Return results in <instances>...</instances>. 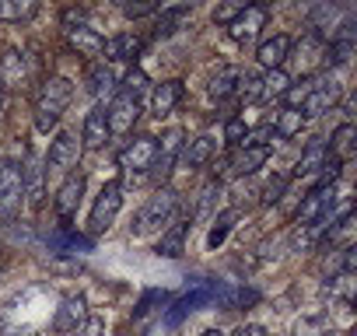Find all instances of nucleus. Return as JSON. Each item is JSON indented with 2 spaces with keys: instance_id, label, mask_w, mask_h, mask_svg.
Instances as JSON below:
<instances>
[{
  "instance_id": "nucleus-34",
  "label": "nucleus",
  "mask_w": 357,
  "mask_h": 336,
  "mask_svg": "<svg viewBox=\"0 0 357 336\" xmlns=\"http://www.w3.org/2000/svg\"><path fill=\"white\" fill-rule=\"evenodd\" d=\"M235 221H238V211H235V207H228V211H221V214L214 217V228H211V235H207V242H211V249H218V245H225V238L231 235V228H235Z\"/></svg>"
},
{
  "instance_id": "nucleus-28",
  "label": "nucleus",
  "mask_w": 357,
  "mask_h": 336,
  "mask_svg": "<svg viewBox=\"0 0 357 336\" xmlns=\"http://www.w3.org/2000/svg\"><path fill=\"white\" fill-rule=\"evenodd\" d=\"M238 77H242V70H238V67H221V70L211 77V88H207V95H211L214 102H225L228 95H235V88H238Z\"/></svg>"
},
{
  "instance_id": "nucleus-39",
  "label": "nucleus",
  "mask_w": 357,
  "mask_h": 336,
  "mask_svg": "<svg viewBox=\"0 0 357 336\" xmlns=\"http://www.w3.org/2000/svg\"><path fill=\"white\" fill-rule=\"evenodd\" d=\"M249 140V126H245V119L242 116H231L228 123H225V144L235 151V147H242Z\"/></svg>"
},
{
  "instance_id": "nucleus-45",
  "label": "nucleus",
  "mask_w": 357,
  "mask_h": 336,
  "mask_svg": "<svg viewBox=\"0 0 357 336\" xmlns=\"http://www.w3.org/2000/svg\"><path fill=\"white\" fill-rule=\"evenodd\" d=\"M77 336H102V319L88 315V319H84V326L77 329Z\"/></svg>"
},
{
  "instance_id": "nucleus-38",
  "label": "nucleus",
  "mask_w": 357,
  "mask_h": 336,
  "mask_svg": "<svg viewBox=\"0 0 357 336\" xmlns=\"http://www.w3.org/2000/svg\"><path fill=\"white\" fill-rule=\"evenodd\" d=\"M119 11H123L130 22H137V18L158 15V11H161V4H158V0H123V4H119Z\"/></svg>"
},
{
  "instance_id": "nucleus-14",
  "label": "nucleus",
  "mask_w": 357,
  "mask_h": 336,
  "mask_svg": "<svg viewBox=\"0 0 357 336\" xmlns=\"http://www.w3.org/2000/svg\"><path fill=\"white\" fill-rule=\"evenodd\" d=\"M84 319H88V298L84 294H67L56 305L50 326H53V333H77L84 326Z\"/></svg>"
},
{
  "instance_id": "nucleus-24",
  "label": "nucleus",
  "mask_w": 357,
  "mask_h": 336,
  "mask_svg": "<svg viewBox=\"0 0 357 336\" xmlns=\"http://www.w3.org/2000/svg\"><path fill=\"white\" fill-rule=\"evenodd\" d=\"M190 228H193V224H190V217H186V221H175V224H168V228L161 231V238H158L154 252H158V256H165V259L183 256V245H186V231H190Z\"/></svg>"
},
{
  "instance_id": "nucleus-44",
  "label": "nucleus",
  "mask_w": 357,
  "mask_h": 336,
  "mask_svg": "<svg viewBox=\"0 0 357 336\" xmlns=\"http://www.w3.org/2000/svg\"><path fill=\"white\" fill-rule=\"evenodd\" d=\"M161 301H168V294H165V291H158V287H154V291H144V298H140V305H137V319H140V315H147V312H151V305H161Z\"/></svg>"
},
{
  "instance_id": "nucleus-7",
  "label": "nucleus",
  "mask_w": 357,
  "mask_h": 336,
  "mask_svg": "<svg viewBox=\"0 0 357 336\" xmlns=\"http://www.w3.org/2000/svg\"><path fill=\"white\" fill-rule=\"evenodd\" d=\"M340 95H343V84L336 77H315V84H312V91H308V98L301 102L298 112L305 119H319V116H326V112L336 109Z\"/></svg>"
},
{
  "instance_id": "nucleus-40",
  "label": "nucleus",
  "mask_w": 357,
  "mask_h": 336,
  "mask_svg": "<svg viewBox=\"0 0 357 336\" xmlns=\"http://www.w3.org/2000/svg\"><path fill=\"white\" fill-rule=\"evenodd\" d=\"M312 84H315V77H301L298 84H291V88L284 91V102H287V109H301V102L308 98Z\"/></svg>"
},
{
  "instance_id": "nucleus-8",
  "label": "nucleus",
  "mask_w": 357,
  "mask_h": 336,
  "mask_svg": "<svg viewBox=\"0 0 357 336\" xmlns=\"http://www.w3.org/2000/svg\"><path fill=\"white\" fill-rule=\"evenodd\" d=\"M336 204V186H312L305 193V200L298 204L294 211V224L298 228H308V224H319Z\"/></svg>"
},
{
  "instance_id": "nucleus-25",
  "label": "nucleus",
  "mask_w": 357,
  "mask_h": 336,
  "mask_svg": "<svg viewBox=\"0 0 357 336\" xmlns=\"http://www.w3.org/2000/svg\"><path fill=\"white\" fill-rule=\"evenodd\" d=\"M29 77V63H25V53L18 49H8L0 56V88H15Z\"/></svg>"
},
{
  "instance_id": "nucleus-19",
  "label": "nucleus",
  "mask_w": 357,
  "mask_h": 336,
  "mask_svg": "<svg viewBox=\"0 0 357 336\" xmlns=\"http://www.w3.org/2000/svg\"><path fill=\"white\" fill-rule=\"evenodd\" d=\"M140 53H144V39L133 32H119V36L105 39V49H102V56H109L116 63H137Z\"/></svg>"
},
{
  "instance_id": "nucleus-15",
  "label": "nucleus",
  "mask_w": 357,
  "mask_h": 336,
  "mask_svg": "<svg viewBox=\"0 0 357 336\" xmlns=\"http://www.w3.org/2000/svg\"><path fill=\"white\" fill-rule=\"evenodd\" d=\"M84 186H88L84 172H70V176L63 179V186L56 190L53 207H56V214H60L63 221H70V217L77 214V207H81V200H84Z\"/></svg>"
},
{
  "instance_id": "nucleus-18",
  "label": "nucleus",
  "mask_w": 357,
  "mask_h": 336,
  "mask_svg": "<svg viewBox=\"0 0 357 336\" xmlns=\"http://www.w3.org/2000/svg\"><path fill=\"white\" fill-rule=\"evenodd\" d=\"M291 46H294V39H291V36H284V32H277V36L263 39V43H259V49H256L259 67H263V70H280V67H284V60L291 56Z\"/></svg>"
},
{
  "instance_id": "nucleus-21",
  "label": "nucleus",
  "mask_w": 357,
  "mask_h": 336,
  "mask_svg": "<svg viewBox=\"0 0 357 336\" xmlns=\"http://www.w3.org/2000/svg\"><path fill=\"white\" fill-rule=\"evenodd\" d=\"M67 43L77 49V56H84V60H98L102 56V49H105V39L95 32V29H88V25H67Z\"/></svg>"
},
{
  "instance_id": "nucleus-4",
  "label": "nucleus",
  "mask_w": 357,
  "mask_h": 336,
  "mask_svg": "<svg viewBox=\"0 0 357 336\" xmlns=\"http://www.w3.org/2000/svg\"><path fill=\"white\" fill-rule=\"evenodd\" d=\"M81 154H84V147H81L77 133H56L53 144H50V154L43 161L46 176H70L74 168L81 165Z\"/></svg>"
},
{
  "instance_id": "nucleus-47",
  "label": "nucleus",
  "mask_w": 357,
  "mask_h": 336,
  "mask_svg": "<svg viewBox=\"0 0 357 336\" xmlns=\"http://www.w3.org/2000/svg\"><path fill=\"white\" fill-rule=\"evenodd\" d=\"M204 336H228V333H225V329H207Z\"/></svg>"
},
{
  "instance_id": "nucleus-13",
  "label": "nucleus",
  "mask_w": 357,
  "mask_h": 336,
  "mask_svg": "<svg viewBox=\"0 0 357 336\" xmlns=\"http://www.w3.org/2000/svg\"><path fill=\"white\" fill-rule=\"evenodd\" d=\"M266 18H270V8H266V4H242V11H238L235 22L228 25V36H231L235 43L249 46V43L259 36V29H266Z\"/></svg>"
},
{
  "instance_id": "nucleus-2",
  "label": "nucleus",
  "mask_w": 357,
  "mask_h": 336,
  "mask_svg": "<svg viewBox=\"0 0 357 336\" xmlns=\"http://www.w3.org/2000/svg\"><path fill=\"white\" fill-rule=\"evenodd\" d=\"M175 207H178V193H175L172 186H158V193L147 197V204L137 211V217H133V224H130V235L147 238V235L161 231L165 224H172Z\"/></svg>"
},
{
  "instance_id": "nucleus-46",
  "label": "nucleus",
  "mask_w": 357,
  "mask_h": 336,
  "mask_svg": "<svg viewBox=\"0 0 357 336\" xmlns=\"http://www.w3.org/2000/svg\"><path fill=\"white\" fill-rule=\"evenodd\" d=\"M235 336H270V333H266V326H259V322H249V326H242Z\"/></svg>"
},
{
  "instance_id": "nucleus-41",
  "label": "nucleus",
  "mask_w": 357,
  "mask_h": 336,
  "mask_svg": "<svg viewBox=\"0 0 357 336\" xmlns=\"http://www.w3.org/2000/svg\"><path fill=\"white\" fill-rule=\"evenodd\" d=\"M119 88H123V91H130L133 98H140V95H144V91L151 88V81H147V74H144L140 67H133V70H130V74L123 77V84H119Z\"/></svg>"
},
{
  "instance_id": "nucleus-1",
  "label": "nucleus",
  "mask_w": 357,
  "mask_h": 336,
  "mask_svg": "<svg viewBox=\"0 0 357 336\" xmlns=\"http://www.w3.org/2000/svg\"><path fill=\"white\" fill-rule=\"evenodd\" d=\"M70 98H74V84H70L67 77H60V74L46 77V81L39 84V91H36V102H32L36 130H39V133L56 130V123L63 119V112H67Z\"/></svg>"
},
{
  "instance_id": "nucleus-9",
  "label": "nucleus",
  "mask_w": 357,
  "mask_h": 336,
  "mask_svg": "<svg viewBox=\"0 0 357 336\" xmlns=\"http://www.w3.org/2000/svg\"><path fill=\"white\" fill-rule=\"evenodd\" d=\"M119 211H123V186L119 183H105L102 193H98V200H95V207H91V221H88L91 224V235L109 231L116 224Z\"/></svg>"
},
{
  "instance_id": "nucleus-32",
  "label": "nucleus",
  "mask_w": 357,
  "mask_h": 336,
  "mask_svg": "<svg viewBox=\"0 0 357 336\" xmlns=\"http://www.w3.org/2000/svg\"><path fill=\"white\" fill-rule=\"evenodd\" d=\"M36 11V0H0V22H29Z\"/></svg>"
},
{
  "instance_id": "nucleus-35",
  "label": "nucleus",
  "mask_w": 357,
  "mask_h": 336,
  "mask_svg": "<svg viewBox=\"0 0 357 336\" xmlns=\"http://www.w3.org/2000/svg\"><path fill=\"white\" fill-rule=\"evenodd\" d=\"M322 291H326L329 298H336V301H350V298H354V273H333Z\"/></svg>"
},
{
  "instance_id": "nucleus-42",
  "label": "nucleus",
  "mask_w": 357,
  "mask_h": 336,
  "mask_svg": "<svg viewBox=\"0 0 357 336\" xmlns=\"http://www.w3.org/2000/svg\"><path fill=\"white\" fill-rule=\"evenodd\" d=\"M221 193V183L214 179V183H207L204 190H200V200H197V217H207L211 214V207H214V197Z\"/></svg>"
},
{
  "instance_id": "nucleus-26",
  "label": "nucleus",
  "mask_w": 357,
  "mask_h": 336,
  "mask_svg": "<svg viewBox=\"0 0 357 336\" xmlns=\"http://www.w3.org/2000/svg\"><path fill=\"white\" fill-rule=\"evenodd\" d=\"M218 151V140L214 137H197V140H186L183 144V154H178V161H186L190 168H204Z\"/></svg>"
},
{
  "instance_id": "nucleus-43",
  "label": "nucleus",
  "mask_w": 357,
  "mask_h": 336,
  "mask_svg": "<svg viewBox=\"0 0 357 336\" xmlns=\"http://www.w3.org/2000/svg\"><path fill=\"white\" fill-rule=\"evenodd\" d=\"M287 186H291V176H273V179L266 183V190H263V204H277Z\"/></svg>"
},
{
  "instance_id": "nucleus-31",
  "label": "nucleus",
  "mask_w": 357,
  "mask_h": 336,
  "mask_svg": "<svg viewBox=\"0 0 357 336\" xmlns=\"http://www.w3.org/2000/svg\"><path fill=\"white\" fill-rule=\"evenodd\" d=\"M301 126H305V116L298 112V109H280L277 112V119H273V133L280 137V140H291V137H298L301 133Z\"/></svg>"
},
{
  "instance_id": "nucleus-29",
  "label": "nucleus",
  "mask_w": 357,
  "mask_h": 336,
  "mask_svg": "<svg viewBox=\"0 0 357 336\" xmlns=\"http://www.w3.org/2000/svg\"><path fill=\"white\" fill-rule=\"evenodd\" d=\"M88 91H91L95 98H105V95H112V91H116V74H112V67H105V63H95V67L88 70Z\"/></svg>"
},
{
  "instance_id": "nucleus-33",
  "label": "nucleus",
  "mask_w": 357,
  "mask_h": 336,
  "mask_svg": "<svg viewBox=\"0 0 357 336\" xmlns=\"http://www.w3.org/2000/svg\"><path fill=\"white\" fill-rule=\"evenodd\" d=\"M326 147H329L333 158L347 161V154H350V147H354V123H340V126L333 130V137L326 140Z\"/></svg>"
},
{
  "instance_id": "nucleus-3",
  "label": "nucleus",
  "mask_w": 357,
  "mask_h": 336,
  "mask_svg": "<svg viewBox=\"0 0 357 336\" xmlns=\"http://www.w3.org/2000/svg\"><path fill=\"white\" fill-rule=\"evenodd\" d=\"M25 207L22 161H0V221H15Z\"/></svg>"
},
{
  "instance_id": "nucleus-27",
  "label": "nucleus",
  "mask_w": 357,
  "mask_h": 336,
  "mask_svg": "<svg viewBox=\"0 0 357 336\" xmlns=\"http://www.w3.org/2000/svg\"><path fill=\"white\" fill-rule=\"evenodd\" d=\"M50 249L53 252H91V238L70 231L67 224H60L53 235H50Z\"/></svg>"
},
{
  "instance_id": "nucleus-48",
  "label": "nucleus",
  "mask_w": 357,
  "mask_h": 336,
  "mask_svg": "<svg viewBox=\"0 0 357 336\" xmlns=\"http://www.w3.org/2000/svg\"><path fill=\"white\" fill-rule=\"evenodd\" d=\"M0 109H4V88H0Z\"/></svg>"
},
{
  "instance_id": "nucleus-37",
  "label": "nucleus",
  "mask_w": 357,
  "mask_h": 336,
  "mask_svg": "<svg viewBox=\"0 0 357 336\" xmlns=\"http://www.w3.org/2000/svg\"><path fill=\"white\" fill-rule=\"evenodd\" d=\"M235 95L242 102H263V74H242Z\"/></svg>"
},
{
  "instance_id": "nucleus-17",
  "label": "nucleus",
  "mask_w": 357,
  "mask_h": 336,
  "mask_svg": "<svg viewBox=\"0 0 357 336\" xmlns=\"http://www.w3.org/2000/svg\"><path fill=\"white\" fill-rule=\"evenodd\" d=\"M22 183H25V200L32 207H43V197H46V165L39 154H29L25 165H22Z\"/></svg>"
},
{
  "instance_id": "nucleus-23",
  "label": "nucleus",
  "mask_w": 357,
  "mask_h": 336,
  "mask_svg": "<svg viewBox=\"0 0 357 336\" xmlns=\"http://www.w3.org/2000/svg\"><path fill=\"white\" fill-rule=\"evenodd\" d=\"M326 158H329V147H326V140H322V137H319V140H308V147L301 151V158H298V165H294L291 179L319 176V168L326 165Z\"/></svg>"
},
{
  "instance_id": "nucleus-11",
  "label": "nucleus",
  "mask_w": 357,
  "mask_h": 336,
  "mask_svg": "<svg viewBox=\"0 0 357 336\" xmlns=\"http://www.w3.org/2000/svg\"><path fill=\"white\" fill-rule=\"evenodd\" d=\"M154 151H158V137H133L119 151V168L130 176H147L154 165Z\"/></svg>"
},
{
  "instance_id": "nucleus-10",
  "label": "nucleus",
  "mask_w": 357,
  "mask_h": 336,
  "mask_svg": "<svg viewBox=\"0 0 357 336\" xmlns=\"http://www.w3.org/2000/svg\"><path fill=\"white\" fill-rule=\"evenodd\" d=\"M270 154H273V147H270L266 140H245L242 147L231 151V158H228V172L238 176V179H245V176L259 172V168L270 161Z\"/></svg>"
},
{
  "instance_id": "nucleus-22",
  "label": "nucleus",
  "mask_w": 357,
  "mask_h": 336,
  "mask_svg": "<svg viewBox=\"0 0 357 336\" xmlns=\"http://www.w3.org/2000/svg\"><path fill=\"white\" fill-rule=\"evenodd\" d=\"M178 102H183V81H161V84L151 88V112L158 119L172 116Z\"/></svg>"
},
{
  "instance_id": "nucleus-36",
  "label": "nucleus",
  "mask_w": 357,
  "mask_h": 336,
  "mask_svg": "<svg viewBox=\"0 0 357 336\" xmlns=\"http://www.w3.org/2000/svg\"><path fill=\"white\" fill-rule=\"evenodd\" d=\"M291 88V77L284 74V67L280 70H266L263 74V98H284V91Z\"/></svg>"
},
{
  "instance_id": "nucleus-12",
  "label": "nucleus",
  "mask_w": 357,
  "mask_h": 336,
  "mask_svg": "<svg viewBox=\"0 0 357 336\" xmlns=\"http://www.w3.org/2000/svg\"><path fill=\"white\" fill-rule=\"evenodd\" d=\"M105 119H109V133H130L133 123L140 119V98H133L130 91L116 88L109 105H105Z\"/></svg>"
},
{
  "instance_id": "nucleus-30",
  "label": "nucleus",
  "mask_w": 357,
  "mask_h": 336,
  "mask_svg": "<svg viewBox=\"0 0 357 336\" xmlns=\"http://www.w3.org/2000/svg\"><path fill=\"white\" fill-rule=\"evenodd\" d=\"M190 11H193V8H186V4L161 8V15H158V29H154V39H168V36L178 29V22H183V18H190Z\"/></svg>"
},
{
  "instance_id": "nucleus-16",
  "label": "nucleus",
  "mask_w": 357,
  "mask_h": 336,
  "mask_svg": "<svg viewBox=\"0 0 357 336\" xmlns=\"http://www.w3.org/2000/svg\"><path fill=\"white\" fill-rule=\"evenodd\" d=\"M109 140H112V133H109L105 105H95V109L84 116V126H81V147H84V151H102Z\"/></svg>"
},
{
  "instance_id": "nucleus-6",
  "label": "nucleus",
  "mask_w": 357,
  "mask_h": 336,
  "mask_svg": "<svg viewBox=\"0 0 357 336\" xmlns=\"http://www.w3.org/2000/svg\"><path fill=\"white\" fill-rule=\"evenodd\" d=\"M214 294H218V280H193V287L183 298H175L172 308L165 312V326H178L186 315H193L197 308L214 305Z\"/></svg>"
},
{
  "instance_id": "nucleus-5",
  "label": "nucleus",
  "mask_w": 357,
  "mask_h": 336,
  "mask_svg": "<svg viewBox=\"0 0 357 336\" xmlns=\"http://www.w3.org/2000/svg\"><path fill=\"white\" fill-rule=\"evenodd\" d=\"M183 144H186V133L178 130V126H172V130H165L161 137H158V151H154V165H151V179L161 186L172 172H175V165H178V154H183Z\"/></svg>"
},
{
  "instance_id": "nucleus-20",
  "label": "nucleus",
  "mask_w": 357,
  "mask_h": 336,
  "mask_svg": "<svg viewBox=\"0 0 357 336\" xmlns=\"http://www.w3.org/2000/svg\"><path fill=\"white\" fill-rule=\"evenodd\" d=\"M291 53L298 56L301 74H305V77H312V74L322 67V56H326V39H322V36H315V32H308L298 46H291Z\"/></svg>"
}]
</instances>
